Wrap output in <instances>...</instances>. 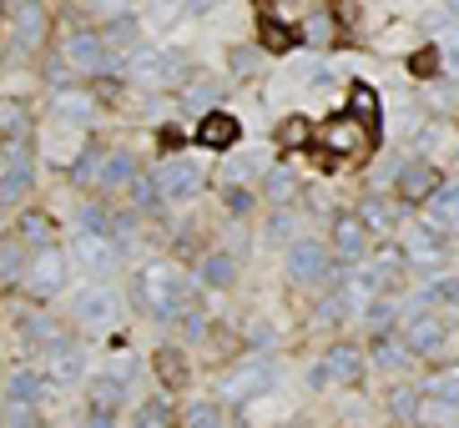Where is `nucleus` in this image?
Listing matches in <instances>:
<instances>
[{"label":"nucleus","instance_id":"f03ea898","mask_svg":"<svg viewBox=\"0 0 459 428\" xmlns=\"http://www.w3.org/2000/svg\"><path fill=\"white\" fill-rule=\"evenodd\" d=\"M238 136H243V126H238V121L228 116V111H212V116L203 121V126H197V141H203V147H232V141H238Z\"/></svg>","mask_w":459,"mask_h":428},{"label":"nucleus","instance_id":"f257e3e1","mask_svg":"<svg viewBox=\"0 0 459 428\" xmlns=\"http://www.w3.org/2000/svg\"><path fill=\"white\" fill-rule=\"evenodd\" d=\"M378 126L374 121H353V116H328L313 132V157L318 167H338V161H359L364 151H374Z\"/></svg>","mask_w":459,"mask_h":428},{"label":"nucleus","instance_id":"7ed1b4c3","mask_svg":"<svg viewBox=\"0 0 459 428\" xmlns=\"http://www.w3.org/2000/svg\"><path fill=\"white\" fill-rule=\"evenodd\" d=\"M257 36H263V46H268V51H293V46H298V30L288 26V21H278L273 11L257 15Z\"/></svg>","mask_w":459,"mask_h":428}]
</instances>
